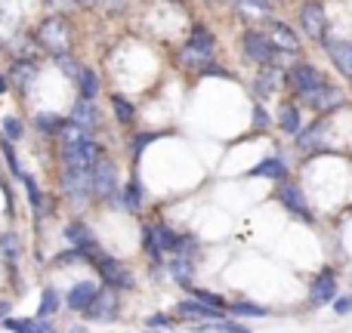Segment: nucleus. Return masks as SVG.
<instances>
[{"mask_svg": "<svg viewBox=\"0 0 352 333\" xmlns=\"http://www.w3.org/2000/svg\"><path fill=\"white\" fill-rule=\"evenodd\" d=\"M93 266H96L99 275H102V284L111 287V290H130V287L136 284V281H133V272H130L124 262H118L115 256L102 253V250L93 256Z\"/></svg>", "mask_w": 352, "mask_h": 333, "instance_id": "nucleus-1", "label": "nucleus"}, {"mask_svg": "<svg viewBox=\"0 0 352 333\" xmlns=\"http://www.w3.org/2000/svg\"><path fill=\"white\" fill-rule=\"evenodd\" d=\"M62 194L72 200L74 207H87V200L93 198V176L90 170H62Z\"/></svg>", "mask_w": 352, "mask_h": 333, "instance_id": "nucleus-2", "label": "nucleus"}, {"mask_svg": "<svg viewBox=\"0 0 352 333\" xmlns=\"http://www.w3.org/2000/svg\"><path fill=\"white\" fill-rule=\"evenodd\" d=\"M37 41L50 49L53 56H65L72 47V34H68V22L62 16H50L47 22L37 28Z\"/></svg>", "mask_w": 352, "mask_h": 333, "instance_id": "nucleus-3", "label": "nucleus"}, {"mask_svg": "<svg viewBox=\"0 0 352 333\" xmlns=\"http://www.w3.org/2000/svg\"><path fill=\"white\" fill-rule=\"evenodd\" d=\"M300 25H303V31L312 37V41L324 43L328 41V16H324V6L318 3V0H306V3H300Z\"/></svg>", "mask_w": 352, "mask_h": 333, "instance_id": "nucleus-4", "label": "nucleus"}, {"mask_svg": "<svg viewBox=\"0 0 352 333\" xmlns=\"http://www.w3.org/2000/svg\"><path fill=\"white\" fill-rule=\"evenodd\" d=\"M275 198L281 200V207H287V210L294 213V216H300L303 222H312V210H309V200H306L303 188H300V182H278L275 185Z\"/></svg>", "mask_w": 352, "mask_h": 333, "instance_id": "nucleus-5", "label": "nucleus"}, {"mask_svg": "<svg viewBox=\"0 0 352 333\" xmlns=\"http://www.w3.org/2000/svg\"><path fill=\"white\" fill-rule=\"evenodd\" d=\"M90 176H93V194L102 198V200L118 204L115 200V194H118V167H115V161L102 158L96 167L90 170Z\"/></svg>", "mask_w": 352, "mask_h": 333, "instance_id": "nucleus-6", "label": "nucleus"}, {"mask_svg": "<svg viewBox=\"0 0 352 333\" xmlns=\"http://www.w3.org/2000/svg\"><path fill=\"white\" fill-rule=\"evenodd\" d=\"M62 158H65V167H74V170H93L99 161L105 158L102 146L96 139L90 142H80V146H68L62 148Z\"/></svg>", "mask_w": 352, "mask_h": 333, "instance_id": "nucleus-7", "label": "nucleus"}, {"mask_svg": "<svg viewBox=\"0 0 352 333\" xmlns=\"http://www.w3.org/2000/svg\"><path fill=\"white\" fill-rule=\"evenodd\" d=\"M241 53H244V59H248V62L269 65L275 47H272V41H269V34H263V31H256V28H248L241 34Z\"/></svg>", "mask_w": 352, "mask_h": 333, "instance_id": "nucleus-8", "label": "nucleus"}, {"mask_svg": "<svg viewBox=\"0 0 352 333\" xmlns=\"http://www.w3.org/2000/svg\"><path fill=\"white\" fill-rule=\"evenodd\" d=\"M287 84H291V90H297L300 96H309V93L322 90L328 80H324V74L318 71V68L306 65V62H297V65H291V71H287Z\"/></svg>", "mask_w": 352, "mask_h": 333, "instance_id": "nucleus-9", "label": "nucleus"}, {"mask_svg": "<svg viewBox=\"0 0 352 333\" xmlns=\"http://www.w3.org/2000/svg\"><path fill=\"white\" fill-rule=\"evenodd\" d=\"M90 321H102V324H109V321H115L118 315H121V306H118V293L111 290V287H102L99 290V297L93 299V306L84 312Z\"/></svg>", "mask_w": 352, "mask_h": 333, "instance_id": "nucleus-10", "label": "nucleus"}, {"mask_svg": "<svg viewBox=\"0 0 352 333\" xmlns=\"http://www.w3.org/2000/svg\"><path fill=\"white\" fill-rule=\"evenodd\" d=\"M334 297H337V275H334V268H322V275L309 287V306L312 309L328 306Z\"/></svg>", "mask_w": 352, "mask_h": 333, "instance_id": "nucleus-11", "label": "nucleus"}, {"mask_svg": "<svg viewBox=\"0 0 352 333\" xmlns=\"http://www.w3.org/2000/svg\"><path fill=\"white\" fill-rule=\"evenodd\" d=\"M65 238L72 241V247H74V250H80V253L87 256V260H93V256L99 253L96 235H93V231L87 229L84 222H68V225H65Z\"/></svg>", "mask_w": 352, "mask_h": 333, "instance_id": "nucleus-12", "label": "nucleus"}, {"mask_svg": "<svg viewBox=\"0 0 352 333\" xmlns=\"http://www.w3.org/2000/svg\"><path fill=\"white\" fill-rule=\"evenodd\" d=\"M99 290L102 287L96 284V281H78V284L68 290V297H65V306L72 312H87L93 306V299L99 297Z\"/></svg>", "mask_w": 352, "mask_h": 333, "instance_id": "nucleus-13", "label": "nucleus"}, {"mask_svg": "<svg viewBox=\"0 0 352 333\" xmlns=\"http://www.w3.org/2000/svg\"><path fill=\"white\" fill-rule=\"evenodd\" d=\"M306 105H312L316 111H334V108H340L343 105V90H337V87H331V84H324L322 90H316V93H309V96H300Z\"/></svg>", "mask_w": 352, "mask_h": 333, "instance_id": "nucleus-14", "label": "nucleus"}, {"mask_svg": "<svg viewBox=\"0 0 352 333\" xmlns=\"http://www.w3.org/2000/svg\"><path fill=\"white\" fill-rule=\"evenodd\" d=\"M269 41H272V47L281 49V53H300V34L287 22H272Z\"/></svg>", "mask_w": 352, "mask_h": 333, "instance_id": "nucleus-15", "label": "nucleus"}, {"mask_svg": "<svg viewBox=\"0 0 352 333\" xmlns=\"http://www.w3.org/2000/svg\"><path fill=\"white\" fill-rule=\"evenodd\" d=\"M3 330H10V333H56L50 318H6Z\"/></svg>", "mask_w": 352, "mask_h": 333, "instance_id": "nucleus-16", "label": "nucleus"}, {"mask_svg": "<svg viewBox=\"0 0 352 333\" xmlns=\"http://www.w3.org/2000/svg\"><path fill=\"white\" fill-rule=\"evenodd\" d=\"M176 315L179 318H192V321H219L223 318V312L217 309H207V306H201L198 299H182V303H176Z\"/></svg>", "mask_w": 352, "mask_h": 333, "instance_id": "nucleus-17", "label": "nucleus"}, {"mask_svg": "<svg viewBox=\"0 0 352 333\" xmlns=\"http://www.w3.org/2000/svg\"><path fill=\"white\" fill-rule=\"evenodd\" d=\"M170 275L176 278L179 287H192V278H195V256H186V253H176L170 260Z\"/></svg>", "mask_w": 352, "mask_h": 333, "instance_id": "nucleus-18", "label": "nucleus"}, {"mask_svg": "<svg viewBox=\"0 0 352 333\" xmlns=\"http://www.w3.org/2000/svg\"><path fill=\"white\" fill-rule=\"evenodd\" d=\"M250 176H263V179H272V182H285L287 179V164L275 154V158L260 161V164L250 170Z\"/></svg>", "mask_w": 352, "mask_h": 333, "instance_id": "nucleus-19", "label": "nucleus"}, {"mask_svg": "<svg viewBox=\"0 0 352 333\" xmlns=\"http://www.w3.org/2000/svg\"><path fill=\"white\" fill-rule=\"evenodd\" d=\"M278 124H281V130L285 133H291L294 139H297L300 133H303V117H300V108L294 102H285L281 105V111H278Z\"/></svg>", "mask_w": 352, "mask_h": 333, "instance_id": "nucleus-20", "label": "nucleus"}, {"mask_svg": "<svg viewBox=\"0 0 352 333\" xmlns=\"http://www.w3.org/2000/svg\"><path fill=\"white\" fill-rule=\"evenodd\" d=\"M328 53H331V59H334V65L340 68L346 78H352V43L349 41H331Z\"/></svg>", "mask_w": 352, "mask_h": 333, "instance_id": "nucleus-21", "label": "nucleus"}, {"mask_svg": "<svg viewBox=\"0 0 352 333\" xmlns=\"http://www.w3.org/2000/svg\"><path fill=\"white\" fill-rule=\"evenodd\" d=\"M99 121V111L93 108V102H87V99H78V105L72 108V124L74 127H84V130H93Z\"/></svg>", "mask_w": 352, "mask_h": 333, "instance_id": "nucleus-22", "label": "nucleus"}, {"mask_svg": "<svg viewBox=\"0 0 352 333\" xmlns=\"http://www.w3.org/2000/svg\"><path fill=\"white\" fill-rule=\"evenodd\" d=\"M142 198H146V192H142L140 179H130L127 185L121 188V210L140 213V210H142Z\"/></svg>", "mask_w": 352, "mask_h": 333, "instance_id": "nucleus-23", "label": "nucleus"}, {"mask_svg": "<svg viewBox=\"0 0 352 333\" xmlns=\"http://www.w3.org/2000/svg\"><path fill=\"white\" fill-rule=\"evenodd\" d=\"M278 80H281L278 68L263 65L260 74H256V80H254V93H256V96H269V93L278 90Z\"/></svg>", "mask_w": 352, "mask_h": 333, "instance_id": "nucleus-24", "label": "nucleus"}, {"mask_svg": "<svg viewBox=\"0 0 352 333\" xmlns=\"http://www.w3.org/2000/svg\"><path fill=\"white\" fill-rule=\"evenodd\" d=\"M235 6L244 19H250V22L272 16V3H269V0H235Z\"/></svg>", "mask_w": 352, "mask_h": 333, "instance_id": "nucleus-25", "label": "nucleus"}, {"mask_svg": "<svg viewBox=\"0 0 352 333\" xmlns=\"http://www.w3.org/2000/svg\"><path fill=\"white\" fill-rule=\"evenodd\" d=\"M176 59H179V65H182V68H192V71H204V68L213 62L210 56H204L201 49H195L192 43H186V47L179 49V56H176Z\"/></svg>", "mask_w": 352, "mask_h": 333, "instance_id": "nucleus-26", "label": "nucleus"}, {"mask_svg": "<svg viewBox=\"0 0 352 333\" xmlns=\"http://www.w3.org/2000/svg\"><path fill=\"white\" fill-rule=\"evenodd\" d=\"M195 333H250V328L241 321H226V318H219V321L195 324Z\"/></svg>", "mask_w": 352, "mask_h": 333, "instance_id": "nucleus-27", "label": "nucleus"}, {"mask_svg": "<svg viewBox=\"0 0 352 333\" xmlns=\"http://www.w3.org/2000/svg\"><path fill=\"white\" fill-rule=\"evenodd\" d=\"M152 231H155V241H158V247L164 250V253H176V250H179V231H173L167 222L152 225Z\"/></svg>", "mask_w": 352, "mask_h": 333, "instance_id": "nucleus-28", "label": "nucleus"}, {"mask_svg": "<svg viewBox=\"0 0 352 333\" xmlns=\"http://www.w3.org/2000/svg\"><path fill=\"white\" fill-rule=\"evenodd\" d=\"M22 182H25V192H28V198H31V207H34V216H37V219H43L50 210H53V207H50V200L43 198V192L37 188V182L31 179V176H25Z\"/></svg>", "mask_w": 352, "mask_h": 333, "instance_id": "nucleus-29", "label": "nucleus"}, {"mask_svg": "<svg viewBox=\"0 0 352 333\" xmlns=\"http://www.w3.org/2000/svg\"><path fill=\"white\" fill-rule=\"evenodd\" d=\"M34 74H37V65L34 62H25V59H19L16 65H12V74H10V80L16 87H22V90H28V84L34 80Z\"/></svg>", "mask_w": 352, "mask_h": 333, "instance_id": "nucleus-30", "label": "nucleus"}, {"mask_svg": "<svg viewBox=\"0 0 352 333\" xmlns=\"http://www.w3.org/2000/svg\"><path fill=\"white\" fill-rule=\"evenodd\" d=\"M78 84H80V99H87V102H93L99 93V78L93 68H80L78 74Z\"/></svg>", "mask_w": 352, "mask_h": 333, "instance_id": "nucleus-31", "label": "nucleus"}, {"mask_svg": "<svg viewBox=\"0 0 352 333\" xmlns=\"http://www.w3.org/2000/svg\"><path fill=\"white\" fill-rule=\"evenodd\" d=\"M0 253H3V260L12 266V262L22 256V241H19L12 231H3V235H0Z\"/></svg>", "mask_w": 352, "mask_h": 333, "instance_id": "nucleus-32", "label": "nucleus"}, {"mask_svg": "<svg viewBox=\"0 0 352 333\" xmlns=\"http://www.w3.org/2000/svg\"><path fill=\"white\" fill-rule=\"evenodd\" d=\"M188 43L213 59V37H210V31H207L204 25H195V28H192V41H188Z\"/></svg>", "mask_w": 352, "mask_h": 333, "instance_id": "nucleus-33", "label": "nucleus"}, {"mask_svg": "<svg viewBox=\"0 0 352 333\" xmlns=\"http://www.w3.org/2000/svg\"><path fill=\"white\" fill-rule=\"evenodd\" d=\"M111 108H115V117L121 124H130L136 117V108H133V102H130V99H124L121 93H115V96H111Z\"/></svg>", "mask_w": 352, "mask_h": 333, "instance_id": "nucleus-34", "label": "nucleus"}, {"mask_svg": "<svg viewBox=\"0 0 352 333\" xmlns=\"http://www.w3.org/2000/svg\"><path fill=\"white\" fill-rule=\"evenodd\" d=\"M229 312L235 318H266L269 315L266 306H256V303H232Z\"/></svg>", "mask_w": 352, "mask_h": 333, "instance_id": "nucleus-35", "label": "nucleus"}, {"mask_svg": "<svg viewBox=\"0 0 352 333\" xmlns=\"http://www.w3.org/2000/svg\"><path fill=\"white\" fill-rule=\"evenodd\" d=\"M37 130H41V133L43 136H59L62 133V127H65V121H62V117L59 115H37Z\"/></svg>", "mask_w": 352, "mask_h": 333, "instance_id": "nucleus-36", "label": "nucleus"}, {"mask_svg": "<svg viewBox=\"0 0 352 333\" xmlns=\"http://www.w3.org/2000/svg\"><path fill=\"white\" fill-rule=\"evenodd\" d=\"M322 136H324V124L318 121V124H312L309 130H303V133L297 136V146L300 148H316L318 142H322Z\"/></svg>", "mask_w": 352, "mask_h": 333, "instance_id": "nucleus-37", "label": "nucleus"}, {"mask_svg": "<svg viewBox=\"0 0 352 333\" xmlns=\"http://www.w3.org/2000/svg\"><path fill=\"white\" fill-rule=\"evenodd\" d=\"M59 309H62V303H59V293H56L53 287H47V290L41 293V318H53Z\"/></svg>", "mask_w": 352, "mask_h": 333, "instance_id": "nucleus-38", "label": "nucleus"}, {"mask_svg": "<svg viewBox=\"0 0 352 333\" xmlns=\"http://www.w3.org/2000/svg\"><path fill=\"white\" fill-rule=\"evenodd\" d=\"M142 247H146V253H148V260L152 262H161L164 260V250L158 247V241H155V231H152V225H142Z\"/></svg>", "mask_w": 352, "mask_h": 333, "instance_id": "nucleus-39", "label": "nucleus"}, {"mask_svg": "<svg viewBox=\"0 0 352 333\" xmlns=\"http://www.w3.org/2000/svg\"><path fill=\"white\" fill-rule=\"evenodd\" d=\"M192 299H198V303L207 306V309H217V312L226 309L223 297H217V293H210V290H201V287H192Z\"/></svg>", "mask_w": 352, "mask_h": 333, "instance_id": "nucleus-40", "label": "nucleus"}, {"mask_svg": "<svg viewBox=\"0 0 352 333\" xmlns=\"http://www.w3.org/2000/svg\"><path fill=\"white\" fill-rule=\"evenodd\" d=\"M0 139H6V142L22 139V121L19 117H3V136Z\"/></svg>", "mask_w": 352, "mask_h": 333, "instance_id": "nucleus-41", "label": "nucleus"}, {"mask_svg": "<svg viewBox=\"0 0 352 333\" xmlns=\"http://www.w3.org/2000/svg\"><path fill=\"white\" fill-rule=\"evenodd\" d=\"M56 65H59L62 68V71H65L68 74V78H74V80H78V74H80V68H84V65H78V62H74L72 59V56H56Z\"/></svg>", "mask_w": 352, "mask_h": 333, "instance_id": "nucleus-42", "label": "nucleus"}, {"mask_svg": "<svg viewBox=\"0 0 352 333\" xmlns=\"http://www.w3.org/2000/svg\"><path fill=\"white\" fill-rule=\"evenodd\" d=\"M158 136H164V133H142V136H136V139H133V161H140L142 152H146V146H148V142H155Z\"/></svg>", "mask_w": 352, "mask_h": 333, "instance_id": "nucleus-43", "label": "nucleus"}, {"mask_svg": "<svg viewBox=\"0 0 352 333\" xmlns=\"http://www.w3.org/2000/svg\"><path fill=\"white\" fill-rule=\"evenodd\" d=\"M78 260H87V256L84 253H80V250H65V253H59V260H56V262H59V266H68V262H78Z\"/></svg>", "mask_w": 352, "mask_h": 333, "instance_id": "nucleus-44", "label": "nucleus"}, {"mask_svg": "<svg viewBox=\"0 0 352 333\" xmlns=\"http://www.w3.org/2000/svg\"><path fill=\"white\" fill-rule=\"evenodd\" d=\"M334 312H337V315H349V312H352V293H349V297H340V299H337V303H334Z\"/></svg>", "mask_w": 352, "mask_h": 333, "instance_id": "nucleus-45", "label": "nucleus"}, {"mask_svg": "<svg viewBox=\"0 0 352 333\" xmlns=\"http://www.w3.org/2000/svg\"><path fill=\"white\" fill-rule=\"evenodd\" d=\"M146 324H148V328H170L173 318H167V315H152Z\"/></svg>", "mask_w": 352, "mask_h": 333, "instance_id": "nucleus-46", "label": "nucleus"}, {"mask_svg": "<svg viewBox=\"0 0 352 333\" xmlns=\"http://www.w3.org/2000/svg\"><path fill=\"white\" fill-rule=\"evenodd\" d=\"M254 127H256V130L269 127V117H266V111H263L260 105H256V108H254Z\"/></svg>", "mask_w": 352, "mask_h": 333, "instance_id": "nucleus-47", "label": "nucleus"}, {"mask_svg": "<svg viewBox=\"0 0 352 333\" xmlns=\"http://www.w3.org/2000/svg\"><path fill=\"white\" fill-rule=\"evenodd\" d=\"M6 315H10V303H6V299H3V303H0V321H3Z\"/></svg>", "mask_w": 352, "mask_h": 333, "instance_id": "nucleus-48", "label": "nucleus"}, {"mask_svg": "<svg viewBox=\"0 0 352 333\" xmlns=\"http://www.w3.org/2000/svg\"><path fill=\"white\" fill-rule=\"evenodd\" d=\"M10 90V78H3V74H0V93H6Z\"/></svg>", "mask_w": 352, "mask_h": 333, "instance_id": "nucleus-49", "label": "nucleus"}, {"mask_svg": "<svg viewBox=\"0 0 352 333\" xmlns=\"http://www.w3.org/2000/svg\"><path fill=\"white\" fill-rule=\"evenodd\" d=\"M74 3H80V6H96L99 0H74Z\"/></svg>", "mask_w": 352, "mask_h": 333, "instance_id": "nucleus-50", "label": "nucleus"}, {"mask_svg": "<svg viewBox=\"0 0 352 333\" xmlns=\"http://www.w3.org/2000/svg\"><path fill=\"white\" fill-rule=\"evenodd\" d=\"M68 333H90L87 328H78V324H74V328H68Z\"/></svg>", "mask_w": 352, "mask_h": 333, "instance_id": "nucleus-51", "label": "nucleus"}]
</instances>
